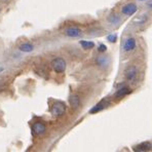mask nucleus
I'll return each mask as SVG.
<instances>
[{
  "label": "nucleus",
  "instance_id": "1",
  "mask_svg": "<svg viewBox=\"0 0 152 152\" xmlns=\"http://www.w3.org/2000/svg\"><path fill=\"white\" fill-rule=\"evenodd\" d=\"M51 68L56 73H63L67 68V63L63 58H55L50 63Z\"/></svg>",
  "mask_w": 152,
  "mask_h": 152
},
{
  "label": "nucleus",
  "instance_id": "2",
  "mask_svg": "<svg viewBox=\"0 0 152 152\" xmlns=\"http://www.w3.org/2000/svg\"><path fill=\"white\" fill-rule=\"evenodd\" d=\"M50 112L56 117H60L66 112V105L63 102H55L50 107Z\"/></svg>",
  "mask_w": 152,
  "mask_h": 152
},
{
  "label": "nucleus",
  "instance_id": "3",
  "mask_svg": "<svg viewBox=\"0 0 152 152\" xmlns=\"http://www.w3.org/2000/svg\"><path fill=\"white\" fill-rule=\"evenodd\" d=\"M138 73H139L138 68L135 65H132V66L127 67L126 69V71H124V77H126L127 81H134L137 78Z\"/></svg>",
  "mask_w": 152,
  "mask_h": 152
},
{
  "label": "nucleus",
  "instance_id": "4",
  "mask_svg": "<svg viewBox=\"0 0 152 152\" xmlns=\"http://www.w3.org/2000/svg\"><path fill=\"white\" fill-rule=\"evenodd\" d=\"M137 48V40L134 37H129L124 40V50L126 53H131Z\"/></svg>",
  "mask_w": 152,
  "mask_h": 152
},
{
  "label": "nucleus",
  "instance_id": "5",
  "mask_svg": "<svg viewBox=\"0 0 152 152\" xmlns=\"http://www.w3.org/2000/svg\"><path fill=\"white\" fill-rule=\"evenodd\" d=\"M138 12V5L134 2H129L121 7V13L124 15H134Z\"/></svg>",
  "mask_w": 152,
  "mask_h": 152
},
{
  "label": "nucleus",
  "instance_id": "6",
  "mask_svg": "<svg viewBox=\"0 0 152 152\" xmlns=\"http://www.w3.org/2000/svg\"><path fill=\"white\" fill-rule=\"evenodd\" d=\"M64 35L70 38H78L82 35V30L78 27H68L65 29Z\"/></svg>",
  "mask_w": 152,
  "mask_h": 152
},
{
  "label": "nucleus",
  "instance_id": "7",
  "mask_svg": "<svg viewBox=\"0 0 152 152\" xmlns=\"http://www.w3.org/2000/svg\"><path fill=\"white\" fill-rule=\"evenodd\" d=\"M32 132L35 136H41L46 132V126L42 121H36L32 126Z\"/></svg>",
  "mask_w": 152,
  "mask_h": 152
},
{
  "label": "nucleus",
  "instance_id": "8",
  "mask_svg": "<svg viewBox=\"0 0 152 152\" xmlns=\"http://www.w3.org/2000/svg\"><path fill=\"white\" fill-rule=\"evenodd\" d=\"M96 63H97L98 66L100 67V68H107V67L110 65L111 61H110V58L108 57V56L106 55H102V56H99V57L97 58V60H96Z\"/></svg>",
  "mask_w": 152,
  "mask_h": 152
},
{
  "label": "nucleus",
  "instance_id": "9",
  "mask_svg": "<svg viewBox=\"0 0 152 152\" xmlns=\"http://www.w3.org/2000/svg\"><path fill=\"white\" fill-rule=\"evenodd\" d=\"M131 93H132V89L129 88V86H124V84H121V86H119V88H118V91L115 93L114 97L117 98V99H121V98L129 95Z\"/></svg>",
  "mask_w": 152,
  "mask_h": 152
},
{
  "label": "nucleus",
  "instance_id": "10",
  "mask_svg": "<svg viewBox=\"0 0 152 152\" xmlns=\"http://www.w3.org/2000/svg\"><path fill=\"white\" fill-rule=\"evenodd\" d=\"M152 148V144L150 141H146V142H143L141 144H138L134 147V151H137V152H145V151H151Z\"/></svg>",
  "mask_w": 152,
  "mask_h": 152
},
{
  "label": "nucleus",
  "instance_id": "11",
  "mask_svg": "<svg viewBox=\"0 0 152 152\" xmlns=\"http://www.w3.org/2000/svg\"><path fill=\"white\" fill-rule=\"evenodd\" d=\"M109 106V102L107 101V100H103V101H101L99 103V104H97L95 107H93V109H91L89 112L91 113H98V112H101V111H103L104 109H106L107 107Z\"/></svg>",
  "mask_w": 152,
  "mask_h": 152
},
{
  "label": "nucleus",
  "instance_id": "12",
  "mask_svg": "<svg viewBox=\"0 0 152 152\" xmlns=\"http://www.w3.org/2000/svg\"><path fill=\"white\" fill-rule=\"evenodd\" d=\"M80 97L78 95H71L69 97V104L73 109H77L80 106Z\"/></svg>",
  "mask_w": 152,
  "mask_h": 152
},
{
  "label": "nucleus",
  "instance_id": "13",
  "mask_svg": "<svg viewBox=\"0 0 152 152\" xmlns=\"http://www.w3.org/2000/svg\"><path fill=\"white\" fill-rule=\"evenodd\" d=\"M19 50L23 53H31L34 50V45L30 42H24L19 46Z\"/></svg>",
  "mask_w": 152,
  "mask_h": 152
},
{
  "label": "nucleus",
  "instance_id": "14",
  "mask_svg": "<svg viewBox=\"0 0 152 152\" xmlns=\"http://www.w3.org/2000/svg\"><path fill=\"white\" fill-rule=\"evenodd\" d=\"M108 22L111 24V25L115 26V25L120 24L121 19H120V17L117 15V13H111V15H109V17H108Z\"/></svg>",
  "mask_w": 152,
  "mask_h": 152
},
{
  "label": "nucleus",
  "instance_id": "15",
  "mask_svg": "<svg viewBox=\"0 0 152 152\" xmlns=\"http://www.w3.org/2000/svg\"><path fill=\"white\" fill-rule=\"evenodd\" d=\"M80 45L82 46V48L86 50H93L95 48V43L93 41H86V40H81L79 42Z\"/></svg>",
  "mask_w": 152,
  "mask_h": 152
},
{
  "label": "nucleus",
  "instance_id": "16",
  "mask_svg": "<svg viewBox=\"0 0 152 152\" xmlns=\"http://www.w3.org/2000/svg\"><path fill=\"white\" fill-rule=\"evenodd\" d=\"M116 39H117V36H116L115 34H111V35H108V36H107V40H108L109 42H111V43L116 42Z\"/></svg>",
  "mask_w": 152,
  "mask_h": 152
},
{
  "label": "nucleus",
  "instance_id": "17",
  "mask_svg": "<svg viewBox=\"0 0 152 152\" xmlns=\"http://www.w3.org/2000/svg\"><path fill=\"white\" fill-rule=\"evenodd\" d=\"M106 50H107V46L105 45V44H100V45H99V51H100V53H104Z\"/></svg>",
  "mask_w": 152,
  "mask_h": 152
},
{
  "label": "nucleus",
  "instance_id": "18",
  "mask_svg": "<svg viewBox=\"0 0 152 152\" xmlns=\"http://www.w3.org/2000/svg\"><path fill=\"white\" fill-rule=\"evenodd\" d=\"M138 1H146V0H138Z\"/></svg>",
  "mask_w": 152,
  "mask_h": 152
},
{
  "label": "nucleus",
  "instance_id": "19",
  "mask_svg": "<svg viewBox=\"0 0 152 152\" xmlns=\"http://www.w3.org/2000/svg\"><path fill=\"white\" fill-rule=\"evenodd\" d=\"M0 10H1V8H0Z\"/></svg>",
  "mask_w": 152,
  "mask_h": 152
}]
</instances>
